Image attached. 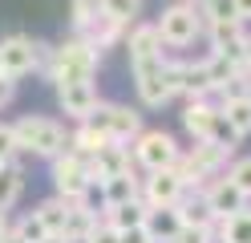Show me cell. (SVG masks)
I'll return each mask as SVG.
<instances>
[{
	"label": "cell",
	"instance_id": "cell-40",
	"mask_svg": "<svg viewBox=\"0 0 251 243\" xmlns=\"http://www.w3.org/2000/svg\"><path fill=\"white\" fill-rule=\"evenodd\" d=\"M0 243H25V239H21L17 231H12V227H8V235H4V239H0Z\"/></svg>",
	"mask_w": 251,
	"mask_h": 243
},
{
	"label": "cell",
	"instance_id": "cell-34",
	"mask_svg": "<svg viewBox=\"0 0 251 243\" xmlns=\"http://www.w3.org/2000/svg\"><path fill=\"white\" fill-rule=\"evenodd\" d=\"M85 243H118V227H109L105 219L93 223V231L85 235Z\"/></svg>",
	"mask_w": 251,
	"mask_h": 243
},
{
	"label": "cell",
	"instance_id": "cell-6",
	"mask_svg": "<svg viewBox=\"0 0 251 243\" xmlns=\"http://www.w3.org/2000/svg\"><path fill=\"white\" fill-rule=\"evenodd\" d=\"M53 162V187H57V194L61 199H69V203H77V199H89V174H85V158L81 154H73L69 146L61 150L57 158H49Z\"/></svg>",
	"mask_w": 251,
	"mask_h": 243
},
{
	"label": "cell",
	"instance_id": "cell-2",
	"mask_svg": "<svg viewBox=\"0 0 251 243\" xmlns=\"http://www.w3.org/2000/svg\"><path fill=\"white\" fill-rule=\"evenodd\" d=\"M98 65H101V53L93 45H85L81 37H65L53 49L49 73H45V77H49L53 85H61V81H93Z\"/></svg>",
	"mask_w": 251,
	"mask_h": 243
},
{
	"label": "cell",
	"instance_id": "cell-22",
	"mask_svg": "<svg viewBox=\"0 0 251 243\" xmlns=\"http://www.w3.org/2000/svg\"><path fill=\"white\" fill-rule=\"evenodd\" d=\"M219 243H251V207H239L235 215L215 223Z\"/></svg>",
	"mask_w": 251,
	"mask_h": 243
},
{
	"label": "cell",
	"instance_id": "cell-33",
	"mask_svg": "<svg viewBox=\"0 0 251 243\" xmlns=\"http://www.w3.org/2000/svg\"><path fill=\"white\" fill-rule=\"evenodd\" d=\"M175 243H215V231L211 227H182L175 235Z\"/></svg>",
	"mask_w": 251,
	"mask_h": 243
},
{
	"label": "cell",
	"instance_id": "cell-16",
	"mask_svg": "<svg viewBox=\"0 0 251 243\" xmlns=\"http://www.w3.org/2000/svg\"><path fill=\"white\" fill-rule=\"evenodd\" d=\"M93 190V187H89ZM101 215L89 207V199H77V203H69V215H65V231H61V239L65 243H85V235L93 231V223H98Z\"/></svg>",
	"mask_w": 251,
	"mask_h": 243
},
{
	"label": "cell",
	"instance_id": "cell-21",
	"mask_svg": "<svg viewBox=\"0 0 251 243\" xmlns=\"http://www.w3.org/2000/svg\"><path fill=\"white\" fill-rule=\"evenodd\" d=\"M21 194H25V166H21V158L0 162V211L17 207Z\"/></svg>",
	"mask_w": 251,
	"mask_h": 243
},
{
	"label": "cell",
	"instance_id": "cell-28",
	"mask_svg": "<svg viewBox=\"0 0 251 243\" xmlns=\"http://www.w3.org/2000/svg\"><path fill=\"white\" fill-rule=\"evenodd\" d=\"M101 8L114 16L122 25H134L138 16H142V0H101Z\"/></svg>",
	"mask_w": 251,
	"mask_h": 243
},
{
	"label": "cell",
	"instance_id": "cell-17",
	"mask_svg": "<svg viewBox=\"0 0 251 243\" xmlns=\"http://www.w3.org/2000/svg\"><path fill=\"white\" fill-rule=\"evenodd\" d=\"M142 227H146L150 243H175V235L182 231V219H178L175 207H150Z\"/></svg>",
	"mask_w": 251,
	"mask_h": 243
},
{
	"label": "cell",
	"instance_id": "cell-36",
	"mask_svg": "<svg viewBox=\"0 0 251 243\" xmlns=\"http://www.w3.org/2000/svg\"><path fill=\"white\" fill-rule=\"evenodd\" d=\"M12 93H17V81H12V77H4V73H0V109H4V106L12 102Z\"/></svg>",
	"mask_w": 251,
	"mask_h": 243
},
{
	"label": "cell",
	"instance_id": "cell-30",
	"mask_svg": "<svg viewBox=\"0 0 251 243\" xmlns=\"http://www.w3.org/2000/svg\"><path fill=\"white\" fill-rule=\"evenodd\" d=\"M202 21H239V8H235V0H207Z\"/></svg>",
	"mask_w": 251,
	"mask_h": 243
},
{
	"label": "cell",
	"instance_id": "cell-42",
	"mask_svg": "<svg viewBox=\"0 0 251 243\" xmlns=\"http://www.w3.org/2000/svg\"><path fill=\"white\" fill-rule=\"evenodd\" d=\"M195 4H199V8H202V4H207V0H195Z\"/></svg>",
	"mask_w": 251,
	"mask_h": 243
},
{
	"label": "cell",
	"instance_id": "cell-18",
	"mask_svg": "<svg viewBox=\"0 0 251 243\" xmlns=\"http://www.w3.org/2000/svg\"><path fill=\"white\" fill-rule=\"evenodd\" d=\"M215 109H219V106H211V97H191V102H186L182 126H186V134H191L195 142H207V130H211Z\"/></svg>",
	"mask_w": 251,
	"mask_h": 243
},
{
	"label": "cell",
	"instance_id": "cell-11",
	"mask_svg": "<svg viewBox=\"0 0 251 243\" xmlns=\"http://www.w3.org/2000/svg\"><path fill=\"white\" fill-rule=\"evenodd\" d=\"M202 194H207V203H211V211H215V219H227V215H235L239 207H247V199L239 190H235V183L227 174H215V178H207V183L199 187Z\"/></svg>",
	"mask_w": 251,
	"mask_h": 243
},
{
	"label": "cell",
	"instance_id": "cell-14",
	"mask_svg": "<svg viewBox=\"0 0 251 243\" xmlns=\"http://www.w3.org/2000/svg\"><path fill=\"white\" fill-rule=\"evenodd\" d=\"M138 187H142L138 170H122V174H109V178H101V183H98L101 211H105V207H118V203H130V199H138Z\"/></svg>",
	"mask_w": 251,
	"mask_h": 243
},
{
	"label": "cell",
	"instance_id": "cell-20",
	"mask_svg": "<svg viewBox=\"0 0 251 243\" xmlns=\"http://www.w3.org/2000/svg\"><path fill=\"white\" fill-rule=\"evenodd\" d=\"M146 199L138 194V199H130V203H118V207H105L101 211V219L109 223V227H118V231H126V227H142L146 223Z\"/></svg>",
	"mask_w": 251,
	"mask_h": 243
},
{
	"label": "cell",
	"instance_id": "cell-19",
	"mask_svg": "<svg viewBox=\"0 0 251 243\" xmlns=\"http://www.w3.org/2000/svg\"><path fill=\"white\" fill-rule=\"evenodd\" d=\"M215 93V81H211V69L207 61H182V97H211Z\"/></svg>",
	"mask_w": 251,
	"mask_h": 243
},
{
	"label": "cell",
	"instance_id": "cell-27",
	"mask_svg": "<svg viewBox=\"0 0 251 243\" xmlns=\"http://www.w3.org/2000/svg\"><path fill=\"white\" fill-rule=\"evenodd\" d=\"M227 178L235 183V190H239L243 199H251V154L231 158V162H227Z\"/></svg>",
	"mask_w": 251,
	"mask_h": 243
},
{
	"label": "cell",
	"instance_id": "cell-4",
	"mask_svg": "<svg viewBox=\"0 0 251 243\" xmlns=\"http://www.w3.org/2000/svg\"><path fill=\"white\" fill-rule=\"evenodd\" d=\"M85 122L93 130H101L109 142H126V146L142 134V113L130 109V106H122V102H98V106L89 109Z\"/></svg>",
	"mask_w": 251,
	"mask_h": 243
},
{
	"label": "cell",
	"instance_id": "cell-32",
	"mask_svg": "<svg viewBox=\"0 0 251 243\" xmlns=\"http://www.w3.org/2000/svg\"><path fill=\"white\" fill-rule=\"evenodd\" d=\"M12 158H21L17 134H12V122H0V162H12Z\"/></svg>",
	"mask_w": 251,
	"mask_h": 243
},
{
	"label": "cell",
	"instance_id": "cell-29",
	"mask_svg": "<svg viewBox=\"0 0 251 243\" xmlns=\"http://www.w3.org/2000/svg\"><path fill=\"white\" fill-rule=\"evenodd\" d=\"M12 231H17L25 243H45V239H49V231H45V223L37 219V211H28V215L17 223V227H12Z\"/></svg>",
	"mask_w": 251,
	"mask_h": 243
},
{
	"label": "cell",
	"instance_id": "cell-23",
	"mask_svg": "<svg viewBox=\"0 0 251 243\" xmlns=\"http://www.w3.org/2000/svg\"><path fill=\"white\" fill-rule=\"evenodd\" d=\"M219 109H223V118L231 122V130H235V138H247L251 134V93H243V97H227V102H219Z\"/></svg>",
	"mask_w": 251,
	"mask_h": 243
},
{
	"label": "cell",
	"instance_id": "cell-41",
	"mask_svg": "<svg viewBox=\"0 0 251 243\" xmlns=\"http://www.w3.org/2000/svg\"><path fill=\"white\" fill-rule=\"evenodd\" d=\"M45 243H65V239H61V235H49V239H45Z\"/></svg>",
	"mask_w": 251,
	"mask_h": 243
},
{
	"label": "cell",
	"instance_id": "cell-13",
	"mask_svg": "<svg viewBox=\"0 0 251 243\" xmlns=\"http://www.w3.org/2000/svg\"><path fill=\"white\" fill-rule=\"evenodd\" d=\"M126 53L130 61H146V57H162V37L150 21H134L126 25Z\"/></svg>",
	"mask_w": 251,
	"mask_h": 243
},
{
	"label": "cell",
	"instance_id": "cell-10",
	"mask_svg": "<svg viewBox=\"0 0 251 243\" xmlns=\"http://www.w3.org/2000/svg\"><path fill=\"white\" fill-rule=\"evenodd\" d=\"M138 194L146 199V207H175L182 194H186V187L178 183V174H175V170H146V178H142V187H138Z\"/></svg>",
	"mask_w": 251,
	"mask_h": 243
},
{
	"label": "cell",
	"instance_id": "cell-37",
	"mask_svg": "<svg viewBox=\"0 0 251 243\" xmlns=\"http://www.w3.org/2000/svg\"><path fill=\"white\" fill-rule=\"evenodd\" d=\"M235 8H239V21L247 25L251 21V0H235Z\"/></svg>",
	"mask_w": 251,
	"mask_h": 243
},
{
	"label": "cell",
	"instance_id": "cell-24",
	"mask_svg": "<svg viewBox=\"0 0 251 243\" xmlns=\"http://www.w3.org/2000/svg\"><path fill=\"white\" fill-rule=\"evenodd\" d=\"M101 146H109V138L101 134V130H93L89 122H77V130L69 134V150H73V154H81V158H93Z\"/></svg>",
	"mask_w": 251,
	"mask_h": 243
},
{
	"label": "cell",
	"instance_id": "cell-1",
	"mask_svg": "<svg viewBox=\"0 0 251 243\" xmlns=\"http://www.w3.org/2000/svg\"><path fill=\"white\" fill-rule=\"evenodd\" d=\"M12 134H17V150L33 158H57L69 146L65 126L57 118H45V113H25L21 122H12Z\"/></svg>",
	"mask_w": 251,
	"mask_h": 243
},
{
	"label": "cell",
	"instance_id": "cell-3",
	"mask_svg": "<svg viewBox=\"0 0 251 243\" xmlns=\"http://www.w3.org/2000/svg\"><path fill=\"white\" fill-rule=\"evenodd\" d=\"M202 8L195 4V0H175L170 8H162V16L154 21V28H158L162 45L170 49H186L195 45V37H202Z\"/></svg>",
	"mask_w": 251,
	"mask_h": 243
},
{
	"label": "cell",
	"instance_id": "cell-25",
	"mask_svg": "<svg viewBox=\"0 0 251 243\" xmlns=\"http://www.w3.org/2000/svg\"><path fill=\"white\" fill-rule=\"evenodd\" d=\"M65 215H69V199H61V194H53V199H45L37 207V219L45 223V231H49V235L65 231Z\"/></svg>",
	"mask_w": 251,
	"mask_h": 243
},
{
	"label": "cell",
	"instance_id": "cell-35",
	"mask_svg": "<svg viewBox=\"0 0 251 243\" xmlns=\"http://www.w3.org/2000/svg\"><path fill=\"white\" fill-rule=\"evenodd\" d=\"M118 243H150L146 227H126V231H118Z\"/></svg>",
	"mask_w": 251,
	"mask_h": 243
},
{
	"label": "cell",
	"instance_id": "cell-26",
	"mask_svg": "<svg viewBox=\"0 0 251 243\" xmlns=\"http://www.w3.org/2000/svg\"><path fill=\"white\" fill-rule=\"evenodd\" d=\"M207 142L223 146V150H235V146H239V138H235L231 122L223 118V109H215V118H211V130H207Z\"/></svg>",
	"mask_w": 251,
	"mask_h": 243
},
{
	"label": "cell",
	"instance_id": "cell-38",
	"mask_svg": "<svg viewBox=\"0 0 251 243\" xmlns=\"http://www.w3.org/2000/svg\"><path fill=\"white\" fill-rule=\"evenodd\" d=\"M8 227H12V223H8V211H0V239L8 235Z\"/></svg>",
	"mask_w": 251,
	"mask_h": 243
},
{
	"label": "cell",
	"instance_id": "cell-9",
	"mask_svg": "<svg viewBox=\"0 0 251 243\" xmlns=\"http://www.w3.org/2000/svg\"><path fill=\"white\" fill-rule=\"evenodd\" d=\"M57 102H61V113L73 122H85L89 118V109L101 102L98 97V85L93 81H61L57 85Z\"/></svg>",
	"mask_w": 251,
	"mask_h": 243
},
{
	"label": "cell",
	"instance_id": "cell-39",
	"mask_svg": "<svg viewBox=\"0 0 251 243\" xmlns=\"http://www.w3.org/2000/svg\"><path fill=\"white\" fill-rule=\"evenodd\" d=\"M243 65H247V73H251V37L243 41Z\"/></svg>",
	"mask_w": 251,
	"mask_h": 243
},
{
	"label": "cell",
	"instance_id": "cell-5",
	"mask_svg": "<svg viewBox=\"0 0 251 243\" xmlns=\"http://www.w3.org/2000/svg\"><path fill=\"white\" fill-rule=\"evenodd\" d=\"M130 154H134V166H142V170H170L182 150L166 130H142L130 142Z\"/></svg>",
	"mask_w": 251,
	"mask_h": 243
},
{
	"label": "cell",
	"instance_id": "cell-8",
	"mask_svg": "<svg viewBox=\"0 0 251 243\" xmlns=\"http://www.w3.org/2000/svg\"><path fill=\"white\" fill-rule=\"evenodd\" d=\"M0 73L12 77V81L37 73V41L25 37V32L4 37V41H0Z\"/></svg>",
	"mask_w": 251,
	"mask_h": 243
},
{
	"label": "cell",
	"instance_id": "cell-7",
	"mask_svg": "<svg viewBox=\"0 0 251 243\" xmlns=\"http://www.w3.org/2000/svg\"><path fill=\"white\" fill-rule=\"evenodd\" d=\"M162 61H166V57L130 61V69H134V85H138V97H142V106H146V109H162V106L170 102V89H166Z\"/></svg>",
	"mask_w": 251,
	"mask_h": 243
},
{
	"label": "cell",
	"instance_id": "cell-12",
	"mask_svg": "<svg viewBox=\"0 0 251 243\" xmlns=\"http://www.w3.org/2000/svg\"><path fill=\"white\" fill-rule=\"evenodd\" d=\"M73 37H81L85 45H93V49L101 53V49L118 45V41L126 37V25H122V21H114V16H109V12L101 8L98 16H93V21H85L81 28H73Z\"/></svg>",
	"mask_w": 251,
	"mask_h": 243
},
{
	"label": "cell",
	"instance_id": "cell-15",
	"mask_svg": "<svg viewBox=\"0 0 251 243\" xmlns=\"http://www.w3.org/2000/svg\"><path fill=\"white\" fill-rule=\"evenodd\" d=\"M175 211H178V219H182V227H211L215 231V211H211V203H207V194L202 190H186L182 199L175 203Z\"/></svg>",
	"mask_w": 251,
	"mask_h": 243
},
{
	"label": "cell",
	"instance_id": "cell-31",
	"mask_svg": "<svg viewBox=\"0 0 251 243\" xmlns=\"http://www.w3.org/2000/svg\"><path fill=\"white\" fill-rule=\"evenodd\" d=\"M98 12H101V0H73V4H69V25L81 28V25L93 21Z\"/></svg>",
	"mask_w": 251,
	"mask_h": 243
}]
</instances>
